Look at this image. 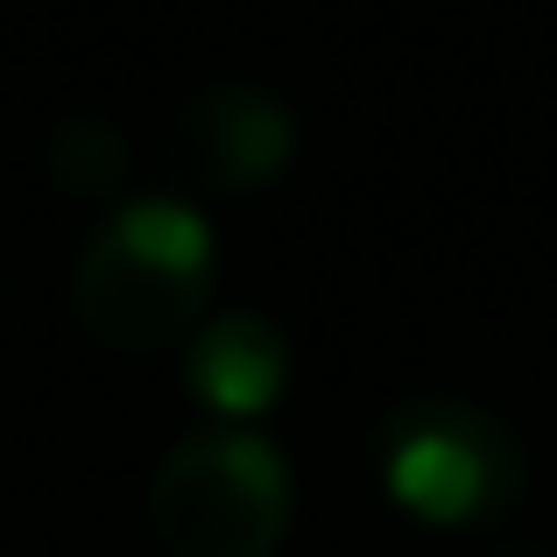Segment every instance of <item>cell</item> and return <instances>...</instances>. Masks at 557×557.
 Segmentation results:
<instances>
[{
  "mask_svg": "<svg viewBox=\"0 0 557 557\" xmlns=\"http://www.w3.org/2000/svg\"><path fill=\"white\" fill-rule=\"evenodd\" d=\"M184 381L212 417H226V431H240L247 417L283 403L289 339L261 311H226V318H212V325H198L184 339Z\"/></svg>",
  "mask_w": 557,
  "mask_h": 557,
  "instance_id": "5b68a950",
  "label": "cell"
},
{
  "mask_svg": "<svg viewBox=\"0 0 557 557\" xmlns=\"http://www.w3.org/2000/svg\"><path fill=\"white\" fill-rule=\"evenodd\" d=\"M374 466L388 502L431 530H487L516 516L522 480H530L516 431L466 395L395 403L374 431Z\"/></svg>",
  "mask_w": 557,
  "mask_h": 557,
  "instance_id": "7a4b0ae2",
  "label": "cell"
},
{
  "mask_svg": "<svg viewBox=\"0 0 557 557\" xmlns=\"http://www.w3.org/2000/svg\"><path fill=\"white\" fill-rule=\"evenodd\" d=\"M297 156V113L261 85H205L177 107L170 163L212 190H261Z\"/></svg>",
  "mask_w": 557,
  "mask_h": 557,
  "instance_id": "277c9868",
  "label": "cell"
},
{
  "mask_svg": "<svg viewBox=\"0 0 557 557\" xmlns=\"http://www.w3.org/2000/svg\"><path fill=\"white\" fill-rule=\"evenodd\" d=\"M212 226L184 198H127L71 269V311L113 354H156L198 325L212 297Z\"/></svg>",
  "mask_w": 557,
  "mask_h": 557,
  "instance_id": "6da1fadb",
  "label": "cell"
},
{
  "mask_svg": "<svg viewBox=\"0 0 557 557\" xmlns=\"http://www.w3.org/2000/svg\"><path fill=\"white\" fill-rule=\"evenodd\" d=\"M50 177L71 190V198H107L127 177V135L99 113H71V121L50 127V149H42Z\"/></svg>",
  "mask_w": 557,
  "mask_h": 557,
  "instance_id": "8992f818",
  "label": "cell"
},
{
  "mask_svg": "<svg viewBox=\"0 0 557 557\" xmlns=\"http://www.w3.org/2000/svg\"><path fill=\"white\" fill-rule=\"evenodd\" d=\"M289 466L255 431H190L149 480V522L163 557H275L289 536Z\"/></svg>",
  "mask_w": 557,
  "mask_h": 557,
  "instance_id": "3957f363",
  "label": "cell"
}]
</instances>
